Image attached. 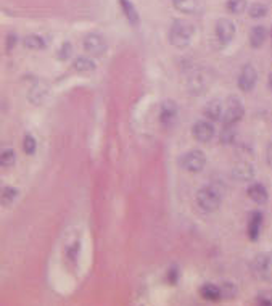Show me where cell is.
<instances>
[{"mask_svg": "<svg viewBox=\"0 0 272 306\" xmlns=\"http://www.w3.org/2000/svg\"><path fill=\"white\" fill-rule=\"evenodd\" d=\"M193 24L185 19H176L169 29V42L176 49H187L193 37Z\"/></svg>", "mask_w": 272, "mask_h": 306, "instance_id": "6da1fadb", "label": "cell"}, {"mask_svg": "<svg viewBox=\"0 0 272 306\" xmlns=\"http://www.w3.org/2000/svg\"><path fill=\"white\" fill-rule=\"evenodd\" d=\"M222 202L221 192L213 186H205L196 192V203L201 211L205 213H214L219 209Z\"/></svg>", "mask_w": 272, "mask_h": 306, "instance_id": "7a4b0ae2", "label": "cell"}, {"mask_svg": "<svg viewBox=\"0 0 272 306\" xmlns=\"http://www.w3.org/2000/svg\"><path fill=\"white\" fill-rule=\"evenodd\" d=\"M251 269H253L256 279L272 284V251L256 255L253 264H251Z\"/></svg>", "mask_w": 272, "mask_h": 306, "instance_id": "3957f363", "label": "cell"}, {"mask_svg": "<svg viewBox=\"0 0 272 306\" xmlns=\"http://www.w3.org/2000/svg\"><path fill=\"white\" fill-rule=\"evenodd\" d=\"M243 113H245V108L243 103L239 97L235 95H230V97L226 100V108H224V124L226 126H235L243 118Z\"/></svg>", "mask_w": 272, "mask_h": 306, "instance_id": "277c9868", "label": "cell"}, {"mask_svg": "<svg viewBox=\"0 0 272 306\" xmlns=\"http://www.w3.org/2000/svg\"><path fill=\"white\" fill-rule=\"evenodd\" d=\"M181 165L188 173H200L206 165V155L201 150H190L182 156Z\"/></svg>", "mask_w": 272, "mask_h": 306, "instance_id": "5b68a950", "label": "cell"}, {"mask_svg": "<svg viewBox=\"0 0 272 306\" xmlns=\"http://www.w3.org/2000/svg\"><path fill=\"white\" fill-rule=\"evenodd\" d=\"M108 49V44L103 36L100 34H87L86 39H84V50L87 53H91L93 57H101Z\"/></svg>", "mask_w": 272, "mask_h": 306, "instance_id": "8992f818", "label": "cell"}, {"mask_svg": "<svg viewBox=\"0 0 272 306\" xmlns=\"http://www.w3.org/2000/svg\"><path fill=\"white\" fill-rule=\"evenodd\" d=\"M216 37L222 45H227L234 40L235 37V24L232 19L229 18H221L216 23Z\"/></svg>", "mask_w": 272, "mask_h": 306, "instance_id": "52a82bcc", "label": "cell"}, {"mask_svg": "<svg viewBox=\"0 0 272 306\" xmlns=\"http://www.w3.org/2000/svg\"><path fill=\"white\" fill-rule=\"evenodd\" d=\"M258 81V73L255 70L253 65H245L242 68V71L239 74V79H237V84H239V89L242 92H251L255 89Z\"/></svg>", "mask_w": 272, "mask_h": 306, "instance_id": "ba28073f", "label": "cell"}, {"mask_svg": "<svg viewBox=\"0 0 272 306\" xmlns=\"http://www.w3.org/2000/svg\"><path fill=\"white\" fill-rule=\"evenodd\" d=\"M192 135L200 144H208L214 137V126L206 119H200L192 126Z\"/></svg>", "mask_w": 272, "mask_h": 306, "instance_id": "9c48e42d", "label": "cell"}, {"mask_svg": "<svg viewBox=\"0 0 272 306\" xmlns=\"http://www.w3.org/2000/svg\"><path fill=\"white\" fill-rule=\"evenodd\" d=\"M176 118H178V105L173 100H165L160 106V121L165 127H169L174 124Z\"/></svg>", "mask_w": 272, "mask_h": 306, "instance_id": "30bf717a", "label": "cell"}, {"mask_svg": "<svg viewBox=\"0 0 272 306\" xmlns=\"http://www.w3.org/2000/svg\"><path fill=\"white\" fill-rule=\"evenodd\" d=\"M232 178L240 182H248L255 178V166L248 161H240L232 168Z\"/></svg>", "mask_w": 272, "mask_h": 306, "instance_id": "8fae6325", "label": "cell"}, {"mask_svg": "<svg viewBox=\"0 0 272 306\" xmlns=\"http://www.w3.org/2000/svg\"><path fill=\"white\" fill-rule=\"evenodd\" d=\"M224 108H226V103L219 99H214L206 103L205 110H203V114L211 121H219L224 116Z\"/></svg>", "mask_w": 272, "mask_h": 306, "instance_id": "7c38bea8", "label": "cell"}, {"mask_svg": "<svg viewBox=\"0 0 272 306\" xmlns=\"http://www.w3.org/2000/svg\"><path fill=\"white\" fill-rule=\"evenodd\" d=\"M247 194L251 200L258 205H264L268 200H269V194H268V189L263 186L260 182H253L250 184V187L247 189Z\"/></svg>", "mask_w": 272, "mask_h": 306, "instance_id": "4fadbf2b", "label": "cell"}, {"mask_svg": "<svg viewBox=\"0 0 272 306\" xmlns=\"http://www.w3.org/2000/svg\"><path fill=\"white\" fill-rule=\"evenodd\" d=\"M47 94H49V86H47L45 83H40V81H37V83L29 89L28 100L34 105H40L45 100Z\"/></svg>", "mask_w": 272, "mask_h": 306, "instance_id": "5bb4252c", "label": "cell"}, {"mask_svg": "<svg viewBox=\"0 0 272 306\" xmlns=\"http://www.w3.org/2000/svg\"><path fill=\"white\" fill-rule=\"evenodd\" d=\"M261 227H263V213L260 211H253L250 214V221H248V237L250 240H258V237L261 234Z\"/></svg>", "mask_w": 272, "mask_h": 306, "instance_id": "9a60e30c", "label": "cell"}, {"mask_svg": "<svg viewBox=\"0 0 272 306\" xmlns=\"http://www.w3.org/2000/svg\"><path fill=\"white\" fill-rule=\"evenodd\" d=\"M268 39V29L264 28V26H253V29L250 32V45L253 47V49H260L263 47V44L266 42Z\"/></svg>", "mask_w": 272, "mask_h": 306, "instance_id": "2e32d148", "label": "cell"}, {"mask_svg": "<svg viewBox=\"0 0 272 306\" xmlns=\"http://www.w3.org/2000/svg\"><path fill=\"white\" fill-rule=\"evenodd\" d=\"M200 294L208 302H219V300H222L221 287H219V285H214V284H205L200 289Z\"/></svg>", "mask_w": 272, "mask_h": 306, "instance_id": "e0dca14e", "label": "cell"}, {"mask_svg": "<svg viewBox=\"0 0 272 306\" xmlns=\"http://www.w3.org/2000/svg\"><path fill=\"white\" fill-rule=\"evenodd\" d=\"M119 5L122 8V13H124L126 18L129 19V23H131L132 26H137L140 18H139V11L134 6V3L131 2V0H119Z\"/></svg>", "mask_w": 272, "mask_h": 306, "instance_id": "ac0fdd59", "label": "cell"}, {"mask_svg": "<svg viewBox=\"0 0 272 306\" xmlns=\"http://www.w3.org/2000/svg\"><path fill=\"white\" fill-rule=\"evenodd\" d=\"M205 89H206V81L203 79L200 73L193 74V76L188 79V91L193 95H201L205 92Z\"/></svg>", "mask_w": 272, "mask_h": 306, "instance_id": "d6986e66", "label": "cell"}, {"mask_svg": "<svg viewBox=\"0 0 272 306\" xmlns=\"http://www.w3.org/2000/svg\"><path fill=\"white\" fill-rule=\"evenodd\" d=\"M173 5L181 13L190 15V13H195L196 8H198V0H173Z\"/></svg>", "mask_w": 272, "mask_h": 306, "instance_id": "ffe728a7", "label": "cell"}, {"mask_svg": "<svg viewBox=\"0 0 272 306\" xmlns=\"http://www.w3.org/2000/svg\"><path fill=\"white\" fill-rule=\"evenodd\" d=\"M73 68H74V71H78V73H92L97 66H95V63L91 58L78 57L76 60H74Z\"/></svg>", "mask_w": 272, "mask_h": 306, "instance_id": "44dd1931", "label": "cell"}, {"mask_svg": "<svg viewBox=\"0 0 272 306\" xmlns=\"http://www.w3.org/2000/svg\"><path fill=\"white\" fill-rule=\"evenodd\" d=\"M23 44L26 49H29V50H42L45 49V40L37 36V34H31V36H26L24 40H23Z\"/></svg>", "mask_w": 272, "mask_h": 306, "instance_id": "7402d4cb", "label": "cell"}, {"mask_svg": "<svg viewBox=\"0 0 272 306\" xmlns=\"http://www.w3.org/2000/svg\"><path fill=\"white\" fill-rule=\"evenodd\" d=\"M16 197H18V190L15 187H3L2 189V206L6 208V206H10L13 202L16 200Z\"/></svg>", "mask_w": 272, "mask_h": 306, "instance_id": "603a6c76", "label": "cell"}, {"mask_svg": "<svg viewBox=\"0 0 272 306\" xmlns=\"http://www.w3.org/2000/svg\"><path fill=\"white\" fill-rule=\"evenodd\" d=\"M248 15L251 16V18H255V19H258V18H264L268 15V6L266 5H263V3H251L250 6H248Z\"/></svg>", "mask_w": 272, "mask_h": 306, "instance_id": "cb8c5ba5", "label": "cell"}, {"mask_svg": "<svg viewBox=\"0 0 272 306\" xmlns=\"http://www.w3.org/2000/svg\"><path fill=\"white\" fill-rule=\"evenodd\" d=\"M36 148H37V142L36 137L32 134H26L24 139H23V150L26 155H34L36 153Z\"/></svg>", "mask_w": 272, "mask_h": 306, "instance_id": "d4e9b609", "label": "cell"}, {"mask_svg": "<svg viewBox=\"0 0 272 306\" xmlns=\"http://www.w3.org/2000/svg\"><path fill=\"white\" fill-rule=\"evenodd\" d=\"M227 8L230 13H234V15H240V13L247 10V0H229Z\"/></svg>", "mask_w": 272, "mask_h": 306, "instance_id": "484cf974", "label": "cell"}, {"mask_svg": "<svg viewBox=\"0 0 272 306\" xmlns=\"http://www.w3.org/2000/svg\"><path fill=\"white\" fill-rule=\"evenodd\" d=\"M13 163H15V152L11 148L2 150V153H0V165H2V168H10L13 166Z\"/></svg>", "mask_w": 272, "mask_h": 306, "instance_id": "4316f807", "label": "cell"}, {"mask_svg": "<svg viewBox=\"0 0 272 306\" xmlns=\"http://www.w3.org/2000/svg\"><path fill=\"white\" fill-rule=\"evenodd\" d=\"M235 140V131H234V126H222V132H221V142L226 145L234 144Z\"/></svg>", "mask_w": 272, "mask_h": 306, "instance_id": "83f0119b", "label": "cell"}, {"mask_svg": "<svg viewBox=\"0 0 272 306\" xmlns=\"http://www.w3.org/2000/svg\"><path fill=\"white\" fill-rule=\"evenodd\" d=\"M221 292H222L224 300H232V298L237 295V287L232 282H224L221 285Z\"/></svg>", "mask_w": 272, "mask_h": 306, "instance_id": "f1b7e54d", "label": "cell"}, {"mask_svg": "<svg viewBox=\"0 0 272 306\" xmlns=\"http://www.w3.org/2000/svg\"><path fill=\"white\" fill-rule=\"evenodd\" d=\"M258 305L263 306H272V290H263L256 295Z\"/></svg>", "mask_w": 272, "mask_h": 306, "instance_id": "f546056e", "label": "cell"}, {"mask_svg": "<svg viewBox=\"0 0 272 306\" xmlns=\"http://www.w3.org/2000/svg\"><path fill=\"white\" fill-rule=\"evenodd\" d=\"M71 50H73V47H71V44L70 42H63V45L60 47V50H58V53H57V58L58 60H68L70 58V55H71Z\"/></svg>", "mask_w": 272, "mask_h": 306, "instance_id": "4dcf8cb0", "label": "cell"}, {"mask_svg": "<svg viewBox=\"0 0 272 306\" xmlns=\"http://www.w3.org/2000/svg\"><path fill=\"white\" fill-rule=\"evenodd\" d=\"M266 160L269 163V166H272V140L269 142V145L266 148Z\"/></svg>", "mask_w": 272, "mask_h": 306, "instance_id": "1f68e13d", "label": "cell"}, {"mask_svg": "<svg viewBox=\"0 0 272 306\" xmlns=\"http://www.w3.org/2000/svg\"><path fill=\"white\" fill-rule=\"evenodd\" d=\"M169 277H171V282H173V284H176V281H178V273H176V271H173V269H171V274H169Z\"/></svg>", "mask_w": 272, "mask_h": 306, "instance_id": "d6a6232c", "label": "cell"}, {"mask_svg": "<svg viewBox=\"0 0 272 306\" xmlns=\"http://www.w3.org/2000/svg\"><path fill=\"white\" fill-rule=\"evenodd\" d=\"M268 83H269V89H271V92H272V73L269 74V81H268Z\"/></svg>", "mask_w": 272, "mask_h": 306, "instance_id": "836d02e7", "label": "cell"}]
</instances>
